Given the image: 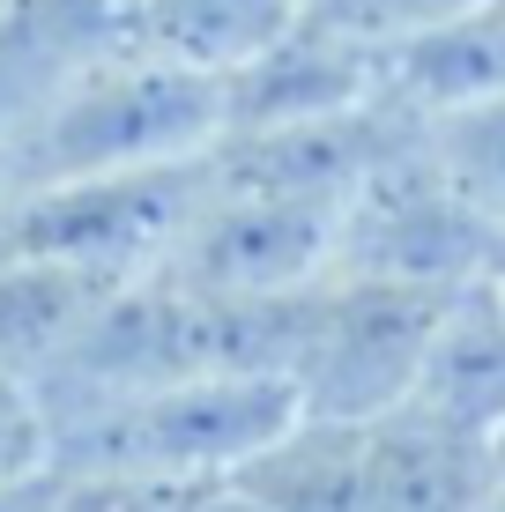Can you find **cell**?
<instances>
[{
  "label": "cell",
  "instance_id": "obj_1",
  "mask_svg": "<svg viewBox=\"0 0 505 512\" xmlns=\"http://www.w3.org/2000/svg\"><path fill=\"white\" fill-rule=\"evenodd\" d=\"M298 416L283 379H171L127 394L52 401L45 461L90 483H208L238 475Z\"/></svg>",
  "mask_w": 505,
  "mask_h": 512
},
{
  "label": "cell",
  "instance_id": "obj_2",
  "mask_svg": "<svg viewBox=\"0 0 505 512\" xmlns=\"http://www.w3.org/2000/svg\"><path fill=\"white\" fill-rule=\"evenodd\" d=\"M216 141H223V75H201L186 60H164L156 45H134L90 67L82 82H67L23 127L0 134V193L186 164V156H208Z\"/></svg>",
  "mask_w": 505,
  "mask_h": 512
},
{
  "label": "cell",
  "instance_id": "obj_3",
  "mask_svg": "<svg viewBox=\"0 0 505 512\" xmlns=\"http://www.w3.org/2000/svg\"><path fill=\"white\" fill-rule=\"evenodd\" d=\"M454 290L379 275H320L298 290V334H290L283 386L298 394V416L372 423L402 409L424 379L431 334L446 320Z\"/></svg>",
  "mask_w": 505,
  "mask_h": 512
},
{
  "label": "cell",
  "instance_id": "obj_4",
  "mask_svg": "<svg viewBox=\"0 0 505 512\" xmlns=\"http://www.w3.org/2000/svg\"><path fill=\"white\" fill-rule=\"evenodd\" d=\"M208 156L186 164H149V171H97V179H52V186H15L0 193V260L60 268L82 282H142L164 268L179 245L186 216L201 201Z\"/></svg>",
  "mask_w": 505,
  "mask_h": 512
},
{
  "label": "cell",
  "instance_id": "obj_5",
  "mask_svg": "<svg viewBox=\"0 0 505 512\" xmlns=\"http://www.w3.org/2000/svg\"><path fill=\"white\" fill-rule=\"evenodd\" d=\"M498 223L454 193L424 141H402L387 164L372 171L335 223V253L327 275H379V282H424V290H468L491 275L498 260Z\"/></svg>",
  "mask_w": 505,
  "mask_h": 512
},
{
  "label": "cell",
  "instance_id": "obj_6",
  "mask_svg": "<svg viewBox=\"0 0 505 512\" xmlns=\"http://www.w3.org/2000/svg\"><path fill=\"white\" fill-rule=\"evenodd\" d=\"M335 223H342V208H327V201L238 186V179L208 171L194 216H186L179 245L164 253L156 275L186 282V290H216V297H290L327 275Z\"/></svg>",
  "mask_w": 505,
  "mask_h": 512
},
{
  "label": "cell",
  "instance_id": "obj_7",
  "mask_svg": "<svg viewBox=\"0 0 505 512\" xmlns=\"http://www.w3.org/2000/svg\"><path fill=\"white\" fill-rule=\"evenodd\" d=\"M142 38V0H0V134Z\"/></svg>",
  "mask_w": 505,
  "mask_h": 512
},
{
  "label": "cell",
  "instance_id": "obj_8",
  "mask_svg": "<svg viewBox=\"0 0 505 512\" xmlns=\"http://www.w3.org/2000/svg\"><path fill=\"white\" fill-rule=\"evenodd\" d=\"M364 512H491V438L424 401L364 423Z\"/></svg>",
  "mask_w": 505,
  "mask_h": 512
},
{
  "label": "cell",
  "instance_id": "obj_9",
  "mask_svg": "<svg viewBox=\"0 0 505 512\" xmlns=\"http://www.w3.org/2000/svg\"><path fill=\"white\" fill-rule=\"evenodd\" d=\"M387 97V60L342 45L320 23H290L260 60H246L238 75H223V134H253V127H290V119H320V112H350V104Z\"/></svg>",
  "mask_w": 505,
  "mask_h": 512
},
{
  "label": "cell",
  "instance_id": "obj_10",
  "mask_svg": "<svg viewBox=\"0 0 505 512\" xmlns=\"http://www.w3.org/2000/svg\"><path fill=\"white\" fill-rule=\"evenodd\" d=\"M409 401H424L431 416L461 423L476 438L505 431V305H498L491 275H476L468 290L446 297V320L431 334L424 379H416Z\"/></svg>",
  "mask_w": 505,
  "mask_h": 512
},
{
  "label": "cell",
  "instance_id": "obj_11",
  "mask_svg": "<svg viewBox=\"0 0 505 512\" xmlns=\"http://www.w3.org/2000/svg\"><path fill=\"white\" fill-rule=\"evenodd\" d=\"M238 483L260 512H364V423L290 416Z\"/></svg>",
  "mask_w": 505,
  "mask_h": 512
},
{
  "label": "cell",
  "instance_id": "obj_12",
  "mask_svg": "<svg viewBox=\"0 0 505 512\" xmlns=\"http://www.w3.org/2000/svg\"><path fill=\"white\" fill-rule=\"evenodd\" d=\"M387 97L402 104V112H416V119L505 97V0H483V8L461 15V23L431 30L424 45L394 52L387 60Z\"/></svg>",
  "mask_w": 505,
  "mask_h": 512
},
{
  "label": "cell",
  "instance_id": "obj_13",
  "mask_svg": "<svg viewBox=\"0 0 505 512\" xmlns=\"http://www.w3.org/2000/svg\"><path fill=\"white\" fill-rule=\"evenodd\" d=\"M97 297H104V282L0 260V379L38 394L52 379V364L67 357V342L82 334V320L97 312Z\"/></svg>",
  "mask_w": 505,
  "mask_h": 512
},
{
  "label": "cell",
  "instance_id": "obj_14",
  "mask_svg": "<svg viewBox=\"0 0 505 512\" xmlns=\"http://www.w3.org/2000/svg\"><path fill=\"white\" fill-rule=\"evenodd\" d=\"M298 15L305 0H142V38L164 60H186L201 75H238Z\"/></svg>",
  "mask_w": 505,
  "mask_h": 512
},
{
  "label": "cell",
  "instance_id": "obj_15",
  "mask_svg": "<svg viewBox=\"0 0 505 512\" xmlns=\"http://www.w3.org/2000/svg\"><path fill=\"white\" fill-rule=\"evenodd\" d=\"M416 141H424V156L454 179L461 201L476 208V216H491L498 238H505V97L416 119Z\"/></svg>",
  "mask_w": 505,
  "mask_h": 512
},
{
  "label": "cell",
  "instance_id": "obj_16",
  "mask_svg": "<svg viewBox=\"0 0 505 512\" xmlns=\"http://www.w3.org/2000/svg\"><path fill=\"white\" fill-rule=\"evenodd\" d=\"M468 8H483V0H305V23L335 30L342 45L372 52V60H394V52L424 45L431 30L461 23Z\"/></svg>",
  "mask_w": 505,
  "mask_h": 512
},
{
  "label": "cell",
  "instance_id": "obj_17",
  "mask_svg": "<svg viewBox=\"0 0 505 512\" xmlns=\"http://www.w3.org/2000/svg\"><path fill=\"white\" fill-rule=\"evenodd\" d=\"M38 468H45V409L30 386L0 379V483L38 475Z\"/></svg>",
  "mask_w": 505,
  "mask_h": 512
},
{
  "label": "cell",
  "instance_id": "obj_18",
  "mask_svg": "<svg viewBox=\"0 0 505 512\" xmlns=\"http://www.w3.org/2000/svg\"><path fill=\"white\" fill-rule=\"evenodd\" d=\"M0 512H67V483L60 468H38V475H15V483H0Z\"/></svg>",
  "mask_w": 505,
  "mask_h": 512
},
{
  "label": "cell",
  "instance_id": "obj_19",
  "mask_svg": "<svg viewBox=\"0 0 505 512\" xmlns=\"http://www.w3.org/2000/svg\"><path fill=\"white\" fill-rule=\"evenodd\" d=\"M491 505H505V431L491 438Z\"/></svg>",
  "mask_w": 505,
  "mask_h": 512
},
{
  "label": "cell",
  "instance_id": "obj_20",
  "mask_svg": "<svg viewBox=\"0 0 505 512\" xmlns=\"http://www.w3.org/2000/svg\"><path fill=\"white\" fill-rule=\"evenodd\" d=\"M491 290H498V305H505V245H498V260H491Z\"/></svg>",
  "mask_w": 505,
  "mask_h": 512
},
{
  "label": "cell",
  "instance_id": "obj_21",
  "mask_svg": "<svg viewBox=\"0 0 505 512\" xmlns=\"http://www.w3.org/2000/svg\"><path fill=\"white\" fill-rule=\"evenodd\" d=\"M491 512H505V505H491Z\"/></svg>",
  "mask_w": 505,
  "mask_h": 512
}]
</instances>
